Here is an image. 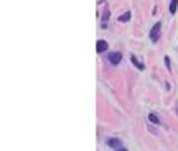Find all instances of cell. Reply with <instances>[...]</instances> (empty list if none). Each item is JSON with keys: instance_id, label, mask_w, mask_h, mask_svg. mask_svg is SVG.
<instances>
[{"instance_id": "cell-1", "label": "cell", "mask_w": 178, "mask_h": 151, "mask_svg": "<svg viewBox=\"0 0 178 151\" xmlns=\"http://www.w3.org/2000/svg\"><path fill=\"white\" fill-rule=\"evenodd\" d=\"M160 32H161V22H158V24L153 25L151 32H149V39H151V42H158V40H160Z\"/></svg>"}, {"instance_id": "cell-2", "label": "cell", "mask_w": 178, "mask_h": 151, "mask_svg": "<svg viewBox=\"0 0 178 151\" xmlns=\"http://www.w3.org/2000/svg\"><path fill=\"white\" fill-rule=\"evenodd\" d=\"M121 59H123L121 52H109V54H108V61L111 62L113 65H118L121 62Z\"/></svg>"}, {"instance_id": "cell-3", "label": "cell", "mask_w": 178, "mask_h": 151, "mask_svg": "<svg viewBox=\"0 0 178 151\" xmlns=\"http://www.w3.org/2000/svg\"><path fill=\"white\" fill-rule=\"evenodd\" d=\"M106 144H108L109 148H113V149H118V148L123 146V141H121L119 138H108V139H106Z\"/></svg>"}, {"instance_id": "cell-4", "label": "cell", "mask_w": 178, "mask_h": 151, "mask_svg": "<svg viewBox=\"0 0 178 151\" xmlns=\"http://www.w3.org/2000/svg\"><path fill=\"white\" fill-rule=\"evenodd\" d=\"M96 50H98V54L106 52V50H108V42H106L104 39H99L98 44H96Z\"/></svg>"}, {"instance_id": "cell-5", "label": "cell", "mask_w": 178, "mask_h": 151, "mask_svg": "<svg viewBox=\"0 0 178 151\" xmlns=\"http://www.w3.org/2000/svg\"><path fill=\"white\" fill-rule=\"evenodd\" d=\"M148 121L149 122H153V124H161V121H160V118H158L155 112H149L148 114Z\"/></svg>"}, {"instance_id": "cell-6", "label": "cell", "mask_w": 178, "mask_h": 151, "mask_svg": "<svg viewBox=\"0 0 178 151\" xmlns=\"http://www.w3.org/2000/svg\"><path fill=\"white\" fill-rule=\"evenodd\" d=\"M131 62H133V64L139 69V71H143V69H145V64H143V62H139L138 59H136V55H131Z\"/></svg>"}, {"instance_id": "cell-7", "label": "cell", "mask_w": 178, "mask_h": 151, "mask_svg": "<svg viewBox=\"0 0 178 151\" xmlns=\"http://www.w3.org/2000/svg\"><path fill=\"white\" fill-rule=\"evenodd\" d=\"M176 8H178V0H171V4H170V14L175 15Z\"/></svg>"}, {"instance_id": "cell-8", "label": "cell", "mask_w": 178, "mask_h": 151, "mask_svg": "<svg viewBox=\"0 0 178 151\" xmlns=\"http://www.w3.org/2000/svg\"><path fill=\"white\" fill-rule=\"evenodd\" d=\"M131 18V12H124L123 15H119V22H128Z\"/></svg>"}, {"instance_id": "cell-9", "label": "cell", "mask_w": 178, "mask_h": 151, "mask_svg": "<svg viewBox=\"0 0 178 151\" xmlns=\"http://www.w3.org/2000/svg\"><path fill=\"white\" fill-rule=\"evenodd\" d=\"M109 10H104V15H102V22H106V20H109Z\"/></svg>"}, {"instance_id": "cell-10", "label": "cell", "mask_w": 178, "mask_h": 151, "mask_svg": "<svg viewBox=\"0 0 178 151\" xmlns=\"http://www.w3.org/2000/svg\"><path fill=\"white\" fill-rule=\"evenodd\" d=\"M165 64H166L168 71H171V62H170V57H165Z\"/></svg>"}, {"instance_id": "cell-11", "label": "cell", "mask_w": 178, "mask_h": 151, "mask_svg": "<svg viewBox=\"0 0 178 151\" xmlns=\"http://www.w3.org/2000/svg\"><path fill=\"white\" fill-rule=\"evenodd\" d=\"M114 151H128V149H124V148L121 146V148H118V149H114Z\"/></svg>"}, {"instance_id": "cell-12", "label": "cell", "mask_w": 178, "mask_h": 151, "mask_svg": "<svg viewBox=\"0 0 178 151\" xmlns=\"http://www.w3.org/2000/svg\"><path fill=\"white\" fill-rule=\"evenodd\" d=\"M176 112H178V108H176Z\"/></svg>"}]
</instances>
